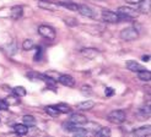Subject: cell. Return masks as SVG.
Here are the masks:
<instances>
[{"mask_svg": "<svg viewBox=\"0 0 151 137\" xmlns=\"http://www.w3.org/2000/svg\"><path fill=\"white\" fill-rule=\"evenodd\" d=\"M151 9V0H141L139 3V14H149Z\"/></svg>", "mask_w": 151, "mask_h": 137, "instance_id": "7c38bea8", "label": "cell"}, {"mask_svg": "<svg viewBox=\"0 0 151 137\" xmlns=\"http://www.w3.org/2000/svg\"><path fill=\"white\" fill-rule=\"evenodd\" d=\"M95 106V102L93 101H85V102H81L76 104V108L79 110H90Z\"/></svg>", "mask_w": 151, "mask_h": 137, "instance_id": "e0dca14e", "label": "cell"}, {"mask_svg": "<svg viewBox=\"0 0 151 137\" xmlns=\"http://www.w3.org/2000/svg\"><path fill=\"white\" fill-rule=\"evenodd\" d=\"M99 50H96L95 48H86V49H82L81 50V54L84 55L85 58H87V59H90V60H92V59H95L96 56H97V54H99Z\"/></svg>", "mask_w": 151, "mask_h": 137, "instance_id": "4fadbf2b", "label": "cell"}, {"mask_svg": "<svg viewBox=\"0 0 151 137\" xmlns=\"http://www.w3.org/2000/svg\"><path fill=\"white\" fill-rule=\"evenodd\" d=\"M101 16H102V20L104 22H107V24H117V22L120 20V16L118 14L109 11V10H102Z\"/></svg>", "mask_w": 151, "mask_h": 137, "instance_id": "5b68a950", "label": "cell"}, {"mask_svg": "<svg viewBox=\"0 0 151 137\" xmlns=\"http://www.w3.org/2000/svg\"><path fill=\"white\" fill-rule=\"evenodd\" d=\"M150 131H151L150 125H147V126H141V127L137 128V130L134 131V135L138 136V137H145V136H149V135H150Z\"/></svg>", "mask_w": 151, "mask_h": 137, "instance_id": "9a60e30c", "label": "cell"}, {"mask_svg": "<svg viewBox=\"0 0 151 137\" xmlns=\"http://www.w3.org/2000/svg\"><path fill=\"white\" fill-rule=\"evenodd\" d=\"M118 15L120 17L127 19V21H130V19H135L139 16V11L129 6H120L118 7Z\"/></svg>", "mask_w": 151, "mask_h": 137, "instance_id": "7a4b0ae2", "label": "cell"}, {"mask_svg": "<svg viewBox=\"0 0 151 137\" xmlns=\"http://www.w3.org/2000/svg\"><path fill=\"white\" fill-rule=\"evenodd\" d=\"M38 33H40L43 38H46V39H49V41L55 39V37H57L55 29L52 28L50 26H47V25H41V26L38 27Z\"/></svg>", "mask_w": 151, "mask_h": 137, "instance_id": "277c9868", "label": "cell"}, {"mask_svg": "<svg viewBox=\"0 0 151 137\" xmlns=\"http://www.w3.org/2000/svg\"><path fill=\"white\" fill-rule=\"evenodd\" d=\"M6 51H7V54H9V55L16 54V53H17V44H16V42L14 41L11 44L6 45Z\"/></svg>", "mask_w": 151, "mask_h": 137, "instance_id": "d4e9b609", "label": "cell"}, {"mask_svg": "<svg viewBox=\"0 0 151 137\" xmlns=\"http://www.w3.org/2000/svg\"><path fill=\"white\" fill-rule=\"evenodd\" d=\"M41 58H42V48H37V53L35 55V60H36V61H38V60H41Z\"/></svg>", "mask_w": 151, "mask_h": 137, "instance_id": "836d02e7", "label": "cell"}, {"mask_svg": "<svg viewBox=\"0 0 151 137\" xmlns=\"http://www.w3.org/2000/svg\"><path fill=\"white\" fill-rule=\"evenodd\" d=\"M84 29L86 32H88L90 34L97 36V34H101L103 32L104 27H102L100 25H84Z\"/></svg>", "mask_w": 151, "mask_h": 137, "instance_id": "ba28073f", "label": "cell"}, {"mask_svg": "<svg viewBox=\"0 0 151 137\" xmlns=\"http://www.w3.org/2000/svg\"><path fill=\"white\" fill-rule=\"evenodd\" d=\"M127 68L132 72H139L141 70H145V67L142 66L141 64L137 63V61H133V60H130V61H127Z\"/></svg>", "mask_w": 151, "mask_h": 137, "instance_id": "8fae6325", "label": "cell"}, {"mask_svg": "<svg viewBox=\"0 0 151 137\" xmlns=\"http://www.w3.org/2000/svg\"><path fill=\"white\" fill-rule=\"evenodd\" d=\"M22 121H24V124L26 126H33L36 124V119L32 116V115H25L24 118H22Z\"/></svg>", "mask_w": 151, "mask_h": 137, "instance_id": "4316f807", "label": "cell"}, {"mask_svg": "<svg viewBox=\"0 0 151 137\" xmlns=\"http://www.w3.org/2000/svg\"><path fill=\"white\" fill-rule=\"evenodd\" d=\"M58 81L62 83L63 86H66V87H74L75 86V80L70 75H60Z\"/></svg>", "mask_w": 151, "mask_h": 137, "instance_id": "9c48e42d", "label": "cell"}, {"mask_svg": "<svg viewBox=\"0 0 151 137\" xmlns=\"http://www.w3.org/2000/svg\"><path fill=\"white\" fill-rule=\"evenodd\" d=\"M38 6L43 10H48V11H57L59 5L55 3H52L49 0H40L38 1Z\"/></svg>", "mask_w": 151, "mask_h": 137, "instance_id": "52a82bcc", "label": "cell"}, {"mask_svg": "<svg viewBox=\"0 0 151 137\" xmlns=\"http://www.w3.org/2000/svg\"><path fill=\"white\" fill-rule=\"evenodd\" d=\"M142 60H144V61H150V55H144L142 56Z\"/></svg>", "mask_w": 151, "mask_h": 137, "instance_id": "74e56055", "label": "cell"}, {"mask_svg": "<svg viewBox=\"0 0 151 137\" xmlns=\"http://www.w3.org/2000/svg\"><path fill=\"white\" fill-rule=\"evenodd\" d=\"M80 91H81V93L85 94V96L92 93V88H91V86H88V85H84V86L80 88Z\"/></svg>", "mask_w": 151, "mask_h": 137, "instance_id": "d6a6232c", "label": "cell"}, {"mask_svg": "<svg viewBox=\"0 0 151 137\" xmlns=\"http://www.w3.org/2000/svg\"><path fill=\"white\" fill-rule=\"evenodd\" d=\"M22 14H24V9L22 6H14L11 11H10V16L12 20H19L22 17Z\"/></svg>", "mask_w": 151, "mask_h": 137, "instance_id": "5bb4252c", "label": "cell"}, {"mask_svg": "<svg viewBox=\"0 0 151 137\" xmlns=\"http://www.w3.org/2000/svg\"><path fill=\"white\" fill-rule=\"evenodd\" d=\"M46 111H47V114L48 115H50L52 118H57L58 115H59V111H58V109L55 108V105H49V106H46Z\"/></svg>", "mask_w": 151, "mask_h": 137, "instance_id": "603a6c76", "label": "cell"}, {"mask_svg": "<svg viewBox=\"0 0 151 137\" xmlns=\"http://www.w3.org/2000/svg\"><path fill=\"white\" fill-rule=\"evenodd\" d=\"M35 48V42L32 39H25L24 43H22V49L28 51V50H32Z\"/></svg>", "mask_w": 151, "mask_h": 137, "instance_id": "484cf974", "label": "cell"}, {"mask_svg": "<svg viewBox=\"0 0 151 137\" xmlns=\"http://www.w3.org/2000/svg\"><path fill=\"white\" fill-rule=\"evenodd\" d=\"M127 3H129V4H132V5H137V4H139L141 0H125Z\"/></svg>", "mask_w": 151, "mask_h": 137, "instance_id": "8d00e7d4", "label": "cell"}, {"mask_svg": "<svg viewBox=\"0 0 151 137\" xmlns=\"http://www.w3.org/2000/svg\"><path fill=\"white\" fill-rule=\"evenodd\" d=\"M63 126H64V130H66V131H69V132H76V131H79L80 130V125H78V124H74V123H64L63 124Z\"/></svg>", "mask_w": 151, "mask_h": 137, "instance_id": "d6986e66", "label": "cell"}, {"mask_svg": "<svg viewBox=\"0 0 151 137\" xmlns=\"http://www.w3.org/2000/svg\"><path fill=\"white\" fill-rule=\"evenodd\" d=\"M64 22L68 25V26H70V27H74V26H78L79 25V22L76 19H74V17H66L64 20Z\"/></svg>", "mask_w": 151, "mask_h": 137, "instance_id": "4dcf8cb0", "label": "cell"}, {"mask_svg": "<svg viewBox=\"0 0 151 137\" xmlns=\"http://www.w3.org/2000/svg\"><path fill=\"white\" fill-rule=\"evenodd\" d=\"M84 125H85V127H84L85 130H86L87 132H92L93 135H95L97 131H99V130H100V127H101L99 124H96V123H91V121H86V123H85Z\"/></svg>", "mask_w": 151, "mask_h": 137, "instance_id": "2e32d148", "label": "cell"}, {"mask_svg": "<svg viewBox=\"0 0 151 137\" xmlns=\"http://www.w3.org/2000/svg\"><path fill=\"white\" fill-rule=\"evenodd\" d=\"M12 92H14V94H15V96L19 97V98H21V97H25V96L27 94V91H26V88H25V87H22V86L14 87V88H12Z\"/></svg>", "mask_w": 151, "mask_h": 137, "instance_id": "7402d4cb", "label": "cell"}, {"mask_svg": "<svg viewBox=\"0 0 151 137\" xmlns=\"http://www.w3.org/2000/svg\"><path fill=\"white\" fill-rule=\"evenodd\" d=\"M55 108L58 109L59 113H63V114H66V113H69L70 111V106L65 104V103H60V104H57L55 105Z\"/></svg>", "mask_w": 151, "mask_h": 137, "instance_id": "83f0119b", "label": "cell"}, {"mask_svg": "<svg viewBox=\"0 0 151 137\" xmlns=\"http://www.w3.org/2000/svg\"><path fill=\"white\" fill-rule=\"evenodd\" d=\"M69 121H70V123H74V124H78V125H84L87 121V118L85 115H82V114L75 113V114H71Z\"/></svg>", "mask_w": 151, "mask_h": 137, "instance_id": "30bf717a", "label": "cell"}, {"mask_svg": "<svg viewBox=\"0 0 151 137\" xmlns=\"http://www.w3.org/2000/svg\"><path fill=\"white\" fill-rule=\"evenodd\" d=\"M138 37H139V32L134 27H127L122 29V32H120V38L125 42H133L135 39H138Z\"/></svg>", "mask_w": 151, "mask_h": 137, "instance_id": "3957f363", "label": "cell"}, {"mask_svg": "<svg viewBox=\"0 0 151 137\" xmlns=\"http://www.w3.org/2000/svg\"><path fill=\"white\" fill-rule=\"evenodd\" d=\"M78 12L80 15H82V16H85V17H90V19H93L96 15H95V10L92 9V7H90L85 4H82V5H79V9H78Z\"/></svg>", "mask_w": 151, "mask_h": 137, "instance_id": "8992f818", "label": "cell"}, {"mask_svg": "<svg viewBox=\"0 0 151 137\" xmlns=\"http://www.w3.org/2000/svg\"><path fill=\"white\" fill-rule=\"evenodd\" d=\"M104 94L107 97H112L113 94H114V89L111 88V87H107V88H106V91H104Z\"/></svg>", "mask_w": 151, "mask_h": 137, "instance_id": "e575fe53", "label": "cell"}, {"mask_svg": "<svg viewBox=\"0 0 151 137\" xmlns=\"http://www.w3.org/2000/svg\"><path fill=\"white\" fill-rule=\"evenodd\" d=\"M14 130H15V132H16L17 135L25 136L28 132V126H26L25 124H17V125L14 126Z\"/></svg>", "mask_w": 151, "mask_h": 137, "instance_id": "ac0fdd59", "label": "cell"}, {"mask_svg": "<svg viewBox=\"0 0 151 137\" xmlns=\"http://www.w3.org/2000/svg\"><path fill=\"white\" fill-rule=\"evenodd\" d=\"M137 73H138V78L141 80V81L149 82L151 80V72L149 70H146V68H145V70H141V71L137 72Z\"/></svg>", "mask_w": 151, "mask_h": 137, "instance_id": "ffe728a7", "label": "cell"}, {"mask_svg": "<svg viewBox=\"0 0 151 137\" xmlns=\"http://www.w3.org/2000/svg\"><path fill=\"white\" fill-rule=\"evenodd\" d=\"M44 75H46L48 78L53 80V81H58V78L60 77V75H62V73H59L57 71H48V72H46Z\"/></svg>", "mask_w": 151, "mask_h": 137, "instance_id": "f546056e", "label": "cell"}, {"mask_svg": "<svg viewBox=\"0 0 151 137\" xmlns=\"http://www.w3.org/2000/svg\"><path fill=\"white\" fill-rule=\"evenodd\" d=\"M58 5L64 6L68 10H71V11H78V9H79V5L75 3H71V1H60V3H58Z\"/></svg>", "mask_w": 151, "mask_h": 137, "instance_id": "44dd1931", "label": "cell"}, {"mask_svg": "<svg viewBox=\"0 0 151 137\" xmlns=\"http://www.w3.org/2000/svg\"><path fill=\"white\" fill-rule=\"evenodd\" d=\"M127 119V115L123 110H113L111 111L108 115H107V120L112 124H116V125H119V124H123Z\"/></svg>", "mask_w": 151, "mask_h": 137, "instance_id": "6da1fadb", "label": "cell"}, {"mask_svg": "<svg viewBox=\"0 0 151 137\" xmlns=\"http://www.w3.org/2000/svg\"><path fill=\"white\" fill-rule=\"evenodd\" d=\"M5 103L7 104V105H15V104H19L20 103V99H19V97H16V96H9L5 99Z\"/></svg>", "mask_w": 151, "mask_h": 137, "instance_id": "f1b7e54d", "label": "cell"}, {"mask_svg": "<svg viewBox=\"0 0 151 137\" xmlns=\"http://www.w3.org/2000/svg\"><path fill=\"white\" fill-rule=\"evenodd\" d=\"M95 136H99V137H108L111 136V130L108 127H100V130L95 133Z\"/></svg>", "mask_w": 151, "mask_h": 137, "instance_id": "cb8c5ba5", "label": "cell"}, {"mask_svg": "<svg viewBox=\"0 0 151 137\" xmlns=\"http://www.w3.org/2000/svg\"><path fill=\"white\" fill-rule=\"evenodd\" d=\"M139 113L141 114L144 118H150V106H142V108H140Z\"/></svg>", "mask_w": 151, "mask_h": 137, "instance_id": "1f68e13d", "label": "cell"}, {"mask_svg": "<svg viewBox=\"0 0 151 137\" xmlns=\"http://www.w3.org/2000/svg\"><path fill=\"white\" fill-rule=\"evenodd\" d=\"M9 108V105H7L6 103H5V101H0V109H7Z\"/></svg>", "mask_w": 151, "mask_h": 137, "instance_id": "d590c367", "label": "cell"}]
</instances>
